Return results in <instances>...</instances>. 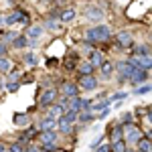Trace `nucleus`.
<instances>
[{
	"instance_id": "nucleus-1",
	"label": "nucleus",
	"mask_w": 152,
	"mask_h": 152,
	"mask_svg": "<svg viewBox=\"0 0 152 152\" xmlns=\"http://www.w3.org/2000/svg\"><path fill=\"white\" fill-rule=\"evenodd\" d=\"M112 37V28L107 26V24H97V26H91L87 33H85V39L89 41V43H95V41H99V43H104Z\"/></svg>"
},
{
	"instance_id": "nucleus-2",
	"label": "nucleus",
	"mask_w": 152,
	"mask_h": 152,
	"mask_svg": "<svg viewBox=\"0 0 152 152\" xmlns=\"http://www.w3.org/2000/svg\"><path fill=\"white\" fill-rule=\"evenodd\" d=\"M18 20H23V23H28V14L23 10H12L6 18H4V24H8V26H14V24L18 23Z\"/></svg>"
},
{
	"instance_id": "nucleus-3",
	"label": "nucleus",
	"mask_w": 152,
	"mask_h": 152,
	"mask_svg": "<svg viewBox=\"0 0 152 152\" xmlns=\"http://www.w3.org/2000/svg\"><path fill=\"white\" fill-rule=\"evenodd\" d=\"M55 97H57V89H53V87H49L43 91V95L39 97V104L43 105V107H49V105L55 104Z\"/></svg>"
},
{
	"instance_id": "nucleus-4",
	"label": "nucleus",
	"mask_w": 152,
	"mask_h": 152,
	"mask_svg": "<svg viewBox=\"0 0 152 152\" xmlns=\"http://www.w3.org/2000/svg\"><path fill=\"white\" fill-rule=\"evenodd\" d=\"M142 140V132L136 126H132V128L126 132V142L128 144H132V146H138V142Z\"/></svg>"
},
{
	"instance_id": "nucleus-5",
	"label": "nucleus",
	"mask_w": 152,
	"mask_h": 152,
	"mask_svg": "<svg viewBox=\"0 0 152 152\" xmlns=\"http://www.w3.org/2000/svg\"><path fill=\"white\" fill-rule=\"evenodd\" d=\"M85 18H89V20H95V23H99V20L104 18V10H102L99 6H89V8L85 10Z\"/></svg>"
},
{
	"instance_id": "nucleus-6",
	"label": "nucleus",
	"mask_w": 152,
	"mask_h": 152,
	"mask_svg": "<svg viewBox=\"0 0 152 152\" xmlns=\"http://www.w3.org/2000/svg\"><path fill=\"white\" fill-rule=\"evenodd\" d=\"M79 87H81L83 91H94L95 87H97V79L91 77V75H87V77H81V81H79Z\"/></svg>"
},
{
	"instance_id": "nucleus-7",
	"label": "nucleus",
	"mask_w": 152,
	"mask_h": 152,
	"mask_svg": "<svg viewBox=\"0 0 152 152\" xmlns=\"http://www.w3.org/2000/svg\"><path fill=\"white\" fill-rule=\"evenodd\" d=\"M55 126H57V120H55V118H51V116L43 118V120L39 122V130H41V132H53Z\"/></svg>"
},
{
	"instance_id": "nucleus-8",
	"label": "nucleus",
	"mask_w": 152,
	"mask_h": 152,
	"mask_svg": "<svg viewBox=\"0 0 152 152\" xmlns=\"http://www.w3.org/2000/svg\"><path fill=\"white\" fill-rule=\"evenodd\" d=\"M63 95L67 97V99H73V97H77V91H79V87L75 85V83H63Z\"/></svg>"
},
{
	"instance_id": "nucleus-9",
	"label": "nucleus",
	"mask_w": 152,
	"mask_h": 152,
	"mask_svg": "<svg viewBox=\"0 0 152 152\" xmlns=\"http://www.w3.org/2000/svg\"><path fill=\"white\" fill-rule=\"evenodd\" d=\"M116 43L120 45V47H128V45H132V35H130L128 31L118 33V35H116Z\"/></svg>"
},
{
	"instance_id": "nucleus-10",
	"label": "nucleus",
	"mask_w": 152,
	"mask_h": 152,
	"mask_svg": "<svg viewBox=\"0 0 152 152\" xmlns=\"http://www.w3.org/2000/svg\"><path fill=\"white\" fill-rule=\"evenodd\" d=\"M14 124H16V126H20V128L31 126V118L26 116V114H14Z\"/></svg>"
},
{
	"instance_id": "nucleus-11",
	"label": "nucleus",
	"mask_w": 152,
	"mask_h": 152,
	"mask_svg": "<svg viewBox=\"0 0 152 152\" xmlns=\"http://www.w3.org/2000/svg\"><path fill=\"white\" fill-rule=\"evenodd\" d=\"M63 112H65V105H63V104H53L51 107H49V116H51V118L63 116Z\"/></svg>"
},
{
	"instance_id": "nucleus-12",
	"label": "nucleus",
	"mask_w": 152,
	"mask_h": 152,
	"mask_svg": "<svg viewBox=\"0 0 152 152\" xmlns=\"http://www.w3.org/2000/svg\"><path fill=\"white\" fill-rule=\"evenodd\" d=\"M41 142L43 144H57V134L55 132H43L41 134Z\"/></svg>"
},
{
	"instance_id": "nucleus-13",
	"label": "nucleus",
	"mask_w": 152,
	"mask_h": 152,
	"mask_svg": "<svg viewBox=\"0 0 152 152\" xmlns=\"http://www.w3.org/2000/svg\"><path fill=\"white\" fill-rule=\"evenodd\" d=\"M146 77H148V71H146V69H136V73L132 75L130 81H132V83H142Z\"/></svg>"
},
{
	"instance_id": "nucleus-14",
	"label": "nucleus",
	"mask_w": 152,
	"mask_h": 152,
	"mask_svg": "<svg viewBox=\"0 0 152 152\" xmlns=\"http://www.w3.org/2000/svg\"><path fill=\"white\" fill-rule=\"evenodd\" d=\"M138 152H152V140L150 138H142L138 142Z\"/></svg>"
},
{
	"instance_id": "nucleus-15",
	"label": "nucleus",
	"mask_w": 152,
	"mask_h": 152,
	"mask_svg": "<svg viewBox=\"0 0 152 152\" xmlns=\"http://www.w3.org/2000/svg\"><path fill=\"white\" fill-rule=\"evenodd\" d=\"M112 150H114V152H128V142H126V140L112 142Z\"/></svg>"
},
{
	"instance_id": "nucleus-16",
	"label": "nucleus",
	"mask_w": 152,
	"mask_h": 152,
	"mask_svg": "<svg viewBox=\"0 0 152 152\" xmlns=\"http://www.w3.org/2000/svg\"><path fill=\"white\" fill-rule=\"evenodd\" d=\"M112 69H114V65L110 61H104V65H102V77L104 79H110L112 77Z\"/></svg>"
},
{
	"instance_id": "nucleus-17",
	"label": "nucleus",
	"mask_w": 152,
	"mask_h": 152,
	"mask_svg": "<svg viewBox=\"0 0 152 152\" xmlns=\"http://www.w3.org/2000/svg\"><path fill=\"white\" fill-rule=\"evenodd\" d=\"M41 35H43V26H31L26 31V37H31V39H41Z\"/></svg>"
},
{
	"instance_id": "nucleus-18",
	"label": "nucleus",
	"mask_w": 152,
	"mask_h": 152,
	"mask_svg": "<svg viewBox=\"0 0 152 152\" xmlns=\"http://www.w3.org/2000/svg\"><path fill=\"white\" fill-rule=\"evenodd\" d=\"M94 67H102L104 65V57H102V53H97V51H94L91 53V61H89Z\"/></svg>"
},
{
	"instance_id": "nucleus-19",
	"label": "nucleus",
	"mask_w": 152,
	"mask_h": 152,
	"mask_svg": "<svg viewBox=\"0 0 152 152\" xmlns=\"http://www.w3.org/2000/svg\"><path fill=\"white\" fill-rule=\"evenodd\" d=\"M57 126H59V132H63V134H65V132H69V130H71V122H67L65 118L61 116L57 120Z\"/></svg>"
},
{
	"instance_id": "nucleus-20",
	"label": "nucleus",
	"mask_w": 152,
	"mask_h": 152,
	"mask_svg": "<svg viewBox=\"0 0 152 152\" xmlns=\"http://www.w3.org/2000/svg\"><path fill=\"white\" fill-rule=\"evenodd\" d=\"M12 45H14L16 49H24L26 45H31V41H26V37H18L16 35V39L12 41Z\"/></svg>"
},
{
	"instance_id": "nucleus-21",
	"label": "nucleus",
	"mask_w": 152,
	"mask_h": 152,
	"mask_svg": "<svg viewBox=\"0 0 152 152\" xmlns=\"http://www.w3.org/2000/svg\"><path fill=\"white\" fill-rule=\"evenodd\" d=\"M152 91V83H142L138 89H134V95H144V94H150Z\"/></svg>"
},
{
	"instance_id": "nucleus-22",
	"label": "nucleus",
	"mask_w": 152,
	"mask_h": 152,
	"mask_svg": "<svg viewBox=\"0 0 152 152\" xmlns=\"http://www.w3.org/2000/svg\"><path fill=\"white\" fill-rule=\"evenodd\" d=\"M118 140H124V130L122 126H116L112 130V142H118Z\"/></svg>"
},
{
	"instance_id": "nucleus-23",
	"label": "nucleus",
	"mask_w": 152,
	"mask_h": 152,
	"mask_svg": "<svg viewBox=\"0 0 152 152\" xmlns=\"http://www.w3.org/2000/svg\"><path fill=\"white\" fill-rule=\"evenodd\" d=\"M73 18H75V10H63L61 12V23H71V20H73Z\"/></svg>"
},
{
	"instance_id": "nucleus-24",
	"label": "nucleus",
	"mask_w": 152,
	"mask_h": 152,
	"mask_svg": "<svg viewBox=\"0 0 152 152\" xmlns=\"http://www.w3.org/2000/svg\"><path fill=\"white\" fill-rule=\"evenodd\" d=\"M91 69H94V65H91V63H81V65H79V73H81V77L91 75Z\"/></svg>"
},
{
	"instance_id": "nucleus-25",
	"label": "nucleus",
	"mask_w": 152,
	"mask_h": 152,
	"mask_svg": "<svg viewBox=\"0 0 152 152\" xmlns=\"http://www.w3.org/2000/svg\"><path fill=\"white\" fill-rule=\"evenodd\" d=\"M10 67H12L10 59H6V57H0V71H10Z\"/></svg>"
},
{
	"instance_id": "nucleus-26",
	"label": "nucleus",
	"mask_w": 152,
	"mask_h": 152,
	"mask_svg": "<svg viewBox=\"0 0 152 152\" xmlns=\"http://www.w3.org/2000/svg\"><path fill=\"white\" fill-rule=\"evenodd\" d=\"M91 120H94V114H91V112H83V114H79V122H81V124H89Z\"/></svg>"
},
{
	"instance_id": "nucleus-27",
	"label": "nucleus",
	"mask_w": 152,
	"mask_h": 152,
	"mask_svg": "<svg viewBox=\"0 0 152 152\" xmlns=\"http://www.w3.org/2000/svg\"><path fill=\"white\" fill-rule=\"evenodd\" d=\"M24 61H26L28 65H37V63H39V57H37L35 53H26V57H24Z\"/></svg>"
},
{
	"instance_id": "nucleus-28",
	"label": "nucleus",
	"mask_w": 152,
	"mask_h": 152,
	"mask_svg": "<svg viewBox=\"0 0 152 152\" xmlns=\"http://www.w3.org/2000/svg\"><path fill=\"white\" fill-rule=\"evenodd\" d=\"M110 104H112L110 99H107V102H99V104H95L91 110H94V112H99V110H107V105H110Z\"/></svg>"
},
{
	"instance_id": "nucleus-29",
	"label": "nucleus",
	"mask_w": 152,
	"mask_h": 152,
	"mask_svg": "<svg viewBox=\"0 0 152 152\" xmlns=\"http://www.w3.org/2000/svg\"><path fill=\"white\" fill-rule=\"evenodd\" d=\"M45 26H47L49 31H59V28H61V24H57L55 20H51V18H49L47 23H45Z\"/></svg>"
},
{
	"instance_id": "nucleus-30",
	"label": "nucleus",
	"mask_w": 152,
	"mask_h": 152,
	"mask_svg": "<svg viewBox=\"0 0 152 152\" xmlns=\"http://www.w3.org/2000/svg\"><path fill=\"white\" fill-rule=\"evenodd\" d=\"M8 150H10V152H24L23 142H20V144H18V142H16V144H10V146H8Z\"/></svg>"
},
{
	"instance_id": "nucleus-31",
	"label": "nucleus",
	"mask_w": 152,
	"mask_h": 152,
	"mask_svg": "<svg viewBox=\"0 0 152 152\" xmlns=\"http://www.w3.org/2000/svg\"><path fill=\"white\" fill-rule=\"evenodd\" d=\"M112 150V146H107V144H102V146H99V148H95L94 152H110Z\"/></svg>"
},
{
	"instance_id": "nucleus-32",
	"label": "nucleus",
	"mask_w": 152,
	"mask_h": 152,
	"mask_svg": "<svg viewBox=\"0 0 152 152\" xmlns=\"http://www.w3.org/2000/svg\"><path fill=\"white\" fill-rule=\"evenodd\" d=\"M16 89H18V83H14V81L8 83V91H16Z\"/></svg>"
},
{
	"instance_id": "nucleus-33",
	"label": "nucleus",
	"mask_w": 152,
	"mask_h": 152,
	"mask_svg": "<svg viewBox=\"0 0 152 152\" xmlns=\"http://www.w3.org/2000/svg\"><path fill=\"white\" fill-rule=\"evenodd\" d=\"M4 53H6V45L0 43V57H4Z\"/></svg>"
},
{
	"instance_id": "nucleus-34",
	"label": "nucleus",
	"mask_w": 152,
	"mask_h": 152,
	"mask_svg": "<svg viewBox=\"0 0 152 152\" xmlns=\"http://www.w3.org/2000/svg\"><path fill=\"white\" fill-rule=\"evenodd\" d=\"M124 97H126V94H116L112 99H124Z\"/></svg>"
},
{
	"instance_id": "nucleus-35",
	"label": "nucleus",
	"mask_w": 152,
	"mask_h": 152,
	"mask_svg": "<svg viewBox=\"0 0 152 152\" xmlns=\"http://www.w3.org/2000/svg\"><path fill=\"white\" fill-rule=\"evenodd\" d=\"M0 152H10V150H8L6 146H0Z\"/></svg>"
},
{
	"instance_id": "nucleus-36",
	"label": "nucleus",
	"mask_w": 152,
	"mask_h": 152,
	"mask_svg": "<svg viewBox=\"0 0 152 152\" xmlns=\"http://www.w3.org/2000/svg\"><path fill=\"white\" fill-rule=\"evenodd\" d=\"M148 122H150V124H152V110H150V112H148Z\"/></svg>"
},
{
	"instance_id": "nucleus-37",
	"label": "nucleus",
	"mask_w": 152,
	"mask_h": 152,
	"mask_svg": "<svg viewBox=\"0 0 152 152\" xmlns=\"http://www.w3.org/2000/svg\"><path fill=\"white\" fill-rule=\"evenodd\" d=\"M2 20H4V18H2V14H0V23H2Z\"/></svg>"
}]
</instances>
